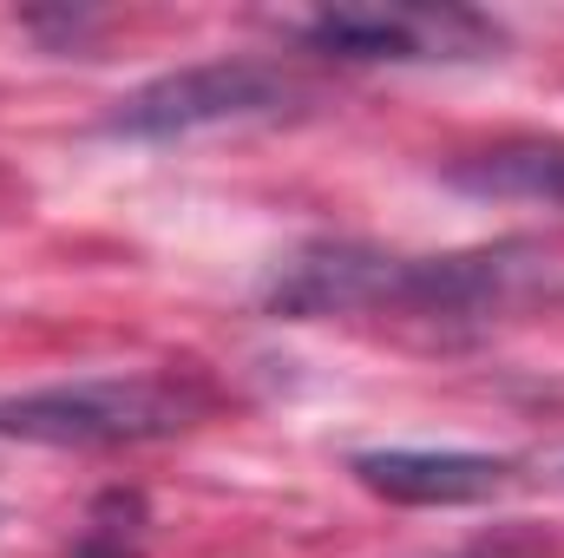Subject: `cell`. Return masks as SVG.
Masks as SVG:
<instances>
[{"instance_id": "1", "label": "cell", "mask_w": 564, "mask_h": 558, "mask_svg": "<svg viewBox=\"0 0 564 558\" xmlns=\"http://www.w3.org/2000/svg\"><path fill=\"white\" fill-rule=\"evenodd\" d=\"M204 415H210V388L197 375H164V368L158 375H79V382L7 395L0 440L106 453V447H151V440L191 433Z\"/></svg>"}, {"instance_id": "3", "label": "cell", "mask_w": 564, "mask_h": 558, "mask_svg": "<svg viewBox=\"0 0 564 558\" xmlns=\"http://www.w3.org/2000/svg\"><path fill=\"white\" fill-rule=\"evenodd\" d=\"M302 46L341 66H433L486 60L506 33L473 7H322L302 26Z\"/></svg>"}, {"instance_id": "6", "label": "cell", "mask_w": 564, "mask_h": 558, "mask_svg": "<svg viewBox=\"0 0 564 558\" xmlns=\"http://www.w3.org/2000/svg\"><path fill=\"white\" fill-rule=\"evenodd\" d=\"M440 184H453L459 197L552 204V211H564V139L525 132V139L486 144V151H459V158L440 164Z\"/></svg>"}, {"instance_id": "5", "label": "cell", "mask_w": 564, "mask_h": 558, "mask_svg": "<svg viewBox=\"0 0 564 558\" xmlns=\"http://www.w3.org/2000/svg\"><path fill=\"white\" fill-rule=\"evenodd\" d=\"M348 473L388 506H479L519 480L506 453H473V447H361Z\"/></svg>"}, {"instance_id": "4", "label": "cell", "mask_w": 564, "mask_h": 558, "mask_svg": "<svg viewBox=\"0 0 564 558\" xmlns=\"http://www.w3.org/2000/svg\"><path fill=\"white\" fill-rule=\"evenodd\" d=\"M388 264L394 250L361 244V237H315L289 250L263 277L257 302L276 322H322V315H368L388 302Z\"/></svg>"}, {"instance_id": "2", "label": "cell", "mask_w": 564, "mask_h": 558, "mask_svg": "<svg viewBox=\"0 0 564 558\" xmlns=\"http://www.w3.org/2000/svg\"><path fill=\"white\" fill-rule=\"evenodd\" d=\"M295 106H308V86L282 73L276 60H204V66L158 73L126 99H112L99 132L132 144H171L224 132V126H270V119H289Z\"/></svg>"}, {"instance_id": "8", "label": "cell", "mask_w": 564, "mask_h": 558, "mask_svg": "<svg viewBox=\"0 0 564 558\" xmlns=\"http://www.w3.org/2000/svg\"><path fill=\"white\" fill-rule=\"evenodd\" d=\"M453 558H552L532 533H499V539H479V546H466V552Z\"/></svg>"}, {"instance_id": "7", "label": "cell", "mask_w": 564, "mask_h": 558, "mask_svg": "<svg viewBox=\"0 0 564 558\" xmlns=\"http://www.w3.org/2000/svg\"><path fill=\"white\" fill-rule=\"evenodd\" d=\"M144 539H151V500L139 486H106L86 506L66 558H144Z\"/></svg>"}]
</instances>
